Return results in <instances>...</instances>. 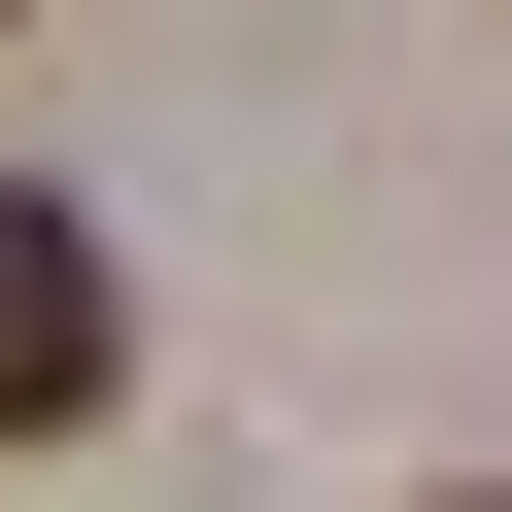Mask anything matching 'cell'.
<instances>
[{
    "label": "cell",
    "instance_id": "6da1fadb",
    "mask_svg": "<svg viewBox=\"0 0 512 512\" xmlns=\"http://www.w3.org/2000/svg\"><path fill=\"white\" fill-rule=\"evenodd\" d=\"M137 376V274H103V205H35V171H0V444H69Z\"/></svg>",
    "mask_w": 512,
    "mask_h": 512
},
{
    "label": "cell",
    "instance_id": "7a4b0ae2",
    "mask_svg": "<svg viewBox=\"0 0 512 512\" xmlns=\"http://www.w3.org/2000/svg\"><path fill=\"white\" fill-rule=\"evenodd\" d=\"M478 512H512V478H478Z\"/></svg>",
    "mask_w": 512,
    "mask_h": 512
}]
</instances>
